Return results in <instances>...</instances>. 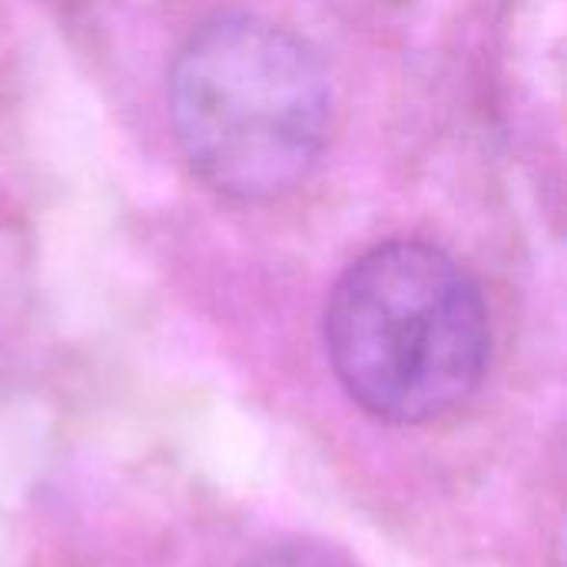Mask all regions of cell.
<instances>
[{"mask_svg":"<svg viewBox=\"0 0 567 567\" xmlns=\"http://www.w3.org/2000/svg\"><path fill=\"white\" fill-rule=\"evenodd\" d=\"M322 339L346 395L389 425L458 412L492 362L478 282L445 249L419 239L375 246L339 276Z\"/></svg>","mask_w":567,"mask_h":567,"instance_id":"obj_1","label":"cell"},{"mask_svg":"<svg viewBox=\"0 0 567 567\" xmlns=\"http://www.w3.org/2000/svg\"><path fill=\"white\" fill-rule=\"evenodd\" d=\"M169 123L189 169L229 199H276L316 169L332 123L329 76L292 30L229 13L169 70Z\"/></svg>","mask_w":567,"mask_h":567,"instance_id":"obj_2","label":"cell"},{"mask_svg":"<svg viewBox=\"0 0 567 567\" xmlns=\"http://www.w3.org/2000/svg\"><path fill=\"white\" fill-rule=\"evenodd\" d=\"M249 567H349L342 565L332 551L312 548V545H289L279 551L262 555L259 561H252Z\"/></svg>","mask_w":567,"mask_h":567,"instance_id":"obj_3","label":"cell"}]
</instances>
